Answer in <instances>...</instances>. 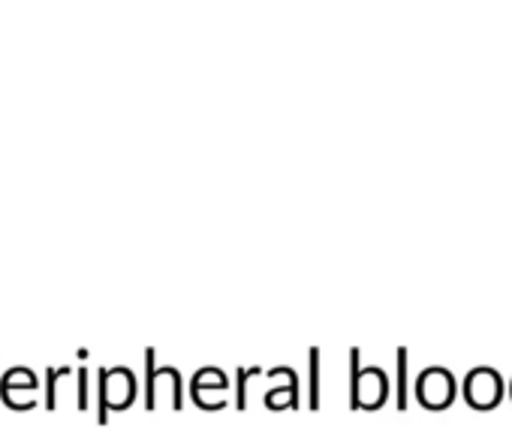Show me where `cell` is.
<instances>
[{"mask_svg":"<svg viewBox=\"0 0 512 434\" xmlns=\"http://www.w3.org/2000/svg\"><path fill=\"white\" fill-rule=\"evenodd\" d=\"M503 383H500V374L497 371H491V368H476V371H470V377H467V401L470 404H482V392H485V407L488 404H494V401H500V389Z\"/></svg>","mask_w":512,"mask_h":434,"instance_id":"1","label":"cell"},{"mask_svg":"<svg viewBox=\"0 0 512 434\" xmlns=\"http://www.w3.org/2000/svg\"><path fill=\"white\" fill-rule=\"evenodd\" d=\"M434 389H440L443 404L452 401V395H455V380H452V374L443 371V368H428V371H422L419 380H416V395H419V401L428 404V398H431Z\"/></svg>","mask_w":512,"mask_h":434,"instance_id":"2","label":"cell"},{"mask_svg":"<svg viewBox=\"0 0 512 434\" xmlns=\"http://www.w3.org/2000/svg\"><path fill=\"white\" fill-rule=\"evenodd\" d=\"M85 380H88V371L85 368H79V407L85 410V404H88V386H85Z\"/></svg>","mask_w":512,"mask_h":434,"instance_id":"7","label":"cell"},{"mask_svg":"<svg viewBox=\"0 0 512 434\" xmlns=\"http://www.w3.org/2000/svg\"><path fill=\"white\" fill-rule=\"evenodd\" d=\"M407 407V350H398V410Z\"/></svg>","mask_w":512,"mask_h":434,"instance_id":"3","label":"cell"},{"mask_svg":"<svg viewBox=\"0 0 512 434\" xmlns=\"http://www.w3.org/2000/svg\"><path fill=\"white\" fill-rule=\"evenodd\" d=\"M320 404V350H311V407Z\"/></svg>","mask_w":512,"mask_h":434,"instance_id":"4","label":"cell"},{"mask_svg":"<svg viewBox=\"0 0 512 434\" xmlns=\"http://www.w3.org/2000/svg\"><path fill=\"white\" fill-rule=\"evenodd\" d=\"M260 371H263L260 365H253V368H247V371H244V368L238 371V407H241V410H244V404H247V392H244V383H247V380H250L253 374H260Z\"/></svg>","mask_w":512,"mask_h":434,"instance_id":"6","label":"cell"},{"mask_svg":"<svg viewBox=\"0 0 512 434\" xmlns=\"http://www.w3.org/2000/svg\"><path fill=\"white\" fill-rule=\"evenodd\" d=\"M73 368H49V374H46V407L49 410H55V383L61 380V377H67Z\"/></svg>","mask_w":512,"mask_h":434,"instance_id":"5","label":"cell"}]
</instances>
